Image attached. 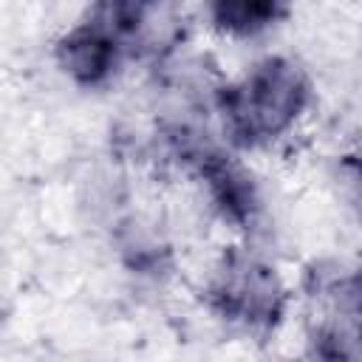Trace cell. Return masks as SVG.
I'll return each instance as SVG.
<instances>
[{"label":"cell","mask_w":362,"mask_h":362,"mask_svg":"<svg viewBox=\"0 0 362 362\" xmlns=\"http://www.w3.org/2000/svg\"><path fill=\"white\" fill-rule=\"evenodd\" d=\"M317 107L308 68L288 54H266L209 90L218 136L240 156L272 153L300 136Z\"/></svg>","instance_id":"cell-1"},{"label":"cell","mask_w":362,"mask_h":362,"mask_svg":"<svg viewBox=\"0 0 362 362\" xmlns=\"http://www.w3.org/2000/svg\"><path fill=\"white\" fill-rule=\"evenodd\" d=\"M303 291L317 305L305 342L314 356H362V260L314 263L303 277Z\"/></svg>","instance_id":"cell-3"},{"label":"cell","mask_w":362,"mask_h":362,"mask_svg":"<svg viewBox=\"0 0 362 362\" xmlns=\"http://www.w3.org/2000/svg\"><path fill=\"white\" fill-rule=\"evenodd\" d=\"M331 184L345 212L362 226V150H348L334 158Z\"/></svg>","instance_id":"cell-6"},{"label":"cell","mask_w":362,"mask_h":362,"mask_svg":"<svg viewBox=\"0 0 362 362\" xmlns=\"http://www.w3.org/2000/svg\"><path fill=\"white\" fill-rule=\"evenodd\" d=\"M206 25L232 42L272 34L291 14V0H201Z\"/></svg>","instance_id":"cell-5"},{"label":"cell","mask_w":362,"mask_h":362,"mask_svg":"<svg viewBox=\"0 0 362 362\" xmlns=\"http://www.w3.org/2000/svg\"><path fill=\"white\" fill-rule=\"evenodd\" d=\"M51 59L57 71L79 90H105L110 88L124 65L133 59L124 42L110 34L93 17L71 23L51 45Z\"/></svg>","instance_id":"cell-4"},{"label":"cell","mask_w":362,"mask_h":362,"mask_svg":"<svg viewBox=\"0 0 362 362\" xmlns=\"http://www.w3.org/2000/svg\"><path fill=\"white\" fill-rule=\"evenodd\" d=\"M198 294L215 322L249 339L274 337L294 305L291 283L249 238H235L221 246L201 277Z\"/></svg>","instance_id":"cell-2"}]
</instances>
